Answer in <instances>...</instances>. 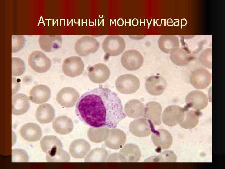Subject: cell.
<instances>
[{
  "mask_svg": "<svg viewBox=\"0 0 225 169\" xmlns=\"http://www.w3.org/2000/svg\"><path fill=\"white\" fill-rule=\"evenodd\" d=\"M22 137L29 142H35L40 140L42 136L40 127L37 124L28 123L22 125L20 130Z\"/></svg>",
  "mask_w": 225,
  "mask_h": 169,
  "instance_id": "44dd1931",
  "label": "cell"
},
{
  "mask_svg": "<svg viewBox=\"0 0 225 169\" xmlns=\"http://www.w3.org/2000/svg\"><path fill=\"white\" fill-rule=\"evenodd\" d=\"M212 75L209 71L204 68H198L191 72L190 81L192 85L198 90L206 88L211 82Z\"/></svg>",
  "mask_w": 225,
  "mask_h": 169,
  "instance_id": "ba28073f",
  "label": "cell"
},
{
  "mask_svg": "<svg viewBox=\"0 0 225 169\" xmlns=\"http://www.w3.org/2000/svg\"><path fill=\"white\" fill-rule=\"evenodd\" d=\"M153 125L148 119L141 117L132 121L130 124L129 129L130 131L135 136L145 137L150 134L154 129Z\"/></svg>",
  "mask_w": 225,
  "mask_h": 169,
  "instance_id": "8fae6325",
  "label": "cell"
},
{
  "mask_svg": "<svg viewBox=\"0 0 225 169\" xmlns=\"http://www.w3.org/2000/svg\"><path fill=\"white\" fill-rule=\"evenodd\" d=\"M107 162H127L124 156L121 153H113L109 155Z\"/></svg>",
  "mask_w": 225,
  "mask_h": 169,
  "instance_id": "74e56055",
  "label": "cell"
},
{
  "mask_svg": "<svg viewBox=\"0 0 225 169\" xmlns=\"http://www.w3.org/2000/svg\"><path fill=\"white\" fill-rule=\"evenodd\" d=\"M12 114L20 115L26 113L30 107L29 98L26 95L18 93L12 97Z\"/></svg>",
  "mask_w": 225,
  "mask_h": 169,
  "instance_id": "603a6c76",
  "label": "cell"
},
{
  "mask_svg": "<svg viewBox=\"0 0 225 169\" xmlns=\"http://www.w3.org/2000/svg\"><path fill=\"white\" fill-rule=\"evenodd\" d=\"M79 97V93L75 89L71 87H65L58 91L56 95V100L61 106L70 108L75 105Z\"/></svg>",
  "mask_w": 225,
  "mask_h": 169,
  "instance_id": "7c38bea8",
  "label": "cell"
},
{
  "mask_svg": "<svg viewBox=\"0 0 225 169\" xmlns=\"http://www.w3.org/2000/svg\"><path fill=\"white\" fill-rule=\"evenodd\" d=\"M99 44L94 37L84 36L78 39L75 44L74 49L79 56H85L95 53L98 49Z\"/></svg>",
  "mask_w": 225,
  "mask_h": 169,
  "instance_id": "5b68a950",
  "label": "cell"
},
{
  "mask_svg": "<svg viewBox=\"0 0 225 169\" xmlns=\"http://www.w3.org/2000/svg\"><path fill=\"white\" fill-rule=\"evenodd\" d=\"M108 153L107 151L102 148H97L91 150L84 159L85 162H105Z\"/></svg>",
  "mask_w": 225,
  "mask_h": 169,
  "instance_id": "1f68e13d",
  "label": "cell"
},
{
  "mask_svg": "<svg viewBox=\"0 0 225 169\" xmlns=\"http://www.w3.org/2000/svg\"><path fill=\"white\" fill-rule=\"evenodd\" d=\"M28 64L34 71L38 73H44L49 69L51 62L49 58L39 51L32 52L28 58Z\"/></svg>",
  "mask_w": 225,
  "mask_h": 169,
  "instance_id": "8992f818",
  "label": "cell"
},
{
  "mask_svg": "<svg viewBox=\"0 0 225 169\" xmlns=\"http://www.w3.org/2000/svg\"><path fill=\"white\" fill-rule=\"evenodd\" d=\"M148 160H154L158 161H176L177 160L176 156L173 152L166 151L163 152L160 155L157 157H151L147 159Z\"/></svg>",
  "mask_w": 225,
  "mask_h": 169,
  "instance_id": "8d00e7d4",
  "label": "cell"
},
{
  "mask_svg": "<svg viewBox=\"0 0 225 169\" xmlns=\"http://www.w3.org/2000/svg\"><path fill=\"white\" fill-rule=\"evenodd\" d=\"M212 49L206 48L201 53L199 57L200 63L209 69H212Z\"/></svg>",
  "mask_w": 225,
  "mask_h": 169,
  "instance_id": "836d02e7",
  "label": "cell"
},
{
  "mask_svg": "<svg viewBox=\"0 0 225 169\" xmlns=\"http://www.w3.org/2000/svg\"><path fill=\"white\" fill-rule=\"evenodd\" d=\"M110 129L107 126L99 127H91L87 132V136L89 139L95 143H100L105 141L108 137Z\"/></svg>",
  "mask_w": 225,
  "mask_h": 169,
  "instance_id": "f546056e",
  "label": "cell"
},
{
  "mask_svg": "<svg viewBox=\"0 0 225 169\" xmlns=\"http://www.w3.org/2000/svg\"><path fill=\"white\" fill-rule=\"evenodd\" d=\"M12 53L19 51L24 45L25 38L22 35H12Z\"/></svg>",
  "mask_w": 225,
  "mask_h": 169,
  "instance_id": "e575fe53",
  "label": "cell"
},
{
  "mask_svg": "<svg viewBox=\"0 0 225 169\" xmlns=\"http://www.w3.org/2000/svg\"><path fill=\"white\" fill-rule=\"evenodd\" d=\"M187 109L189 108L200 111L205 109L208 105V98L204 93L199 90H194L189 92L185 98Z\"/></svg>",
  "mask_w": 225,
  "mask_h": 169,
  "instance_id": "30bf717a",
  "label": "cell"
},
{
  "mask_svg": "<svg viewBox=\"0 0 225 169\" xmlns=\"http://www.w3.org/2000/svg\"><path fill=\"white\" fill-rule=\"evenodd\" d=\"M125 42L118 35L107 36L102 44V48L105 53L110 56H116L121 54L125 48Z\"/></svg>",
  "mask_w": 225,
  "mask_h": 169,
  "instance_id": "3957f363",
  "label": "cell"
},
{
  "mask_svg": "<svg viewBox=\"0 0 225 169\" xmlns=\"http://www.w3.org/2000/svg\"><path fill=\"white\" fill-rule=\"evenodd\" d=\"M38 42L41 49L46 52H50L60 48L62 44L61 35H39Z\"/></svg>",
  "mask_w": 225,
  "mask_h": 169,
  "instance_id": "e0dca14e",
  "label": "cell"
},
{
  "mask_svg": "<svg viewBox=\"0 0 225 169\" xmlns=\"http://www.w3.org/2000/svg\"><path fill=\"white\" fill-rule=\"evenodd\" d=\"M40 144L42 151L46 154L47 157L54 155L63 149L61 141L54 136H44L41 140Z\"/></svg>",
  "mask_w": 225,
  "mask_h": 169,
  "instance_id": "4fadbf2b",
  "label": "cell"
},
{
  "mask_svg": "<svg viewBox=\"0 0 225 169\" xmlns=\"http://www.w3.org/2000/svg\"><path fill=\"white\" fill-rule=\"evenodd\" d=\"M193 58L191 53L185 48H177L172 50L170 53V58L172 61L179 66L188 65Z\"/></svg>",
  "mask_w": 225,
  "mask_h": 169,
  "instance_id": "7402d4cb",
  "label": "cell"
},
{
  "mask_svg": "<svg viewBox=\"0 0 225 169\" xmlns=\"http://www.w3.org/2000/svg\"><path fill=\"white\" fill-rule=\"evenodd\" d=\"M108 67L103 63H98L89 67L88 75L90 79L96 83H102L106 82L110 75Z\"/></svg>",
  "mask_w": 225,
  "mask_h": 169,
  "instance_id": "5bb4252c",
  "label": "cell"
},
{
  "mask_svg": "<svg viewBox=\"0 0 225 169\" xmlns=\"http://www.w3.org/2000/svg\"><path fill=\"white\" fill-rule=\"evenodd\" d=\"M152 132V140L157 147L161 149H167L172 145V137L168 131L163 129L155 130L154 129Z\"/></svg>",
  "mask_w": 225,
  "mask_h": 169,
  "instance_id": "9a60e30c",
  "label": "cell"
},
{
  "mask_svg": "<svg viewBox=\"0 0 225 169\" xmlns=\"http://www.w3.org/2000/svg\"><path fill=\"white\" fill-rule=\"evenodd\" d=\"M185 108L184 116L182 121L179 124L185 129H191L195 127L198 124L201 115L199 111L194 110H189Z\"/></svg>",
  "mask_w": 225,
  "mask_h": 169,
  "instance_id": "f1b7e54d",
  "label": "cell"
},
{
  "mask_svg": "<svg viewBox=\"0 0 225 169\" xmlns=\"http://www.w3.org/2000/svg\"><path fill=\"white\" fill-rule=\"evenodd\" d=\"M145 106L140 100L132 99L125 105L124 108L125 114L129 117L135 118L143 116Z\"/></svg>",
  "mask_w": 225,
  "mask_h": 169,
  "instance_id": "4316f807",
  "label": "cell"
},
{
  "mask_svg": "<svg viewBox=\"0 0 225 169\" xmlns=\"http://www.w3.org/2000/svg\"><path fill=\"white\" fill-rule=\"evenodd\" d=\"M126 140L125 134L122 131L119 129L113 128L110 130L109 135L104 142L109 148L116 150L122 147Z\"/></svg>",
  "mask_w": 225,
  "mask_h": 169,
  "instance_id": "d6986e66",
  "label": "cell"
},
{
  "mask_svg": "<svg viewBox=\"0 0 225 169\" xmlns=\"http://www.w3.org/2000/svg\"><path fill=\"white\" fill-rule=\"evenodd\" d=\"M35 116L37 121L40 123L44 124L50 123L54 118V110L49 104H42L37 108Z\"/></svg>",
  "mask_w": 225,
  "mask_h": 169,
  "instance_id": "83f0119b",
  "label": "cell"
},
{
  "mask_svg": "<svg viewBox=\"0 0 225 169\" xmlns=\"http://www.w3.org/2000/svg\"><path fill=\"white\" fill-rule=\"evenodd\" d=\"M159 48L166 54L170 53L174 49L179 47V38L176 35L165 34L160 36L158 40Z\"/></svg>",
  "mask_w": 225,
  "mask_h": 169,
  "instance_id": "484cf974",
  "label": "cell"
},
{
  "mask_svg": "<svg viewBox=\"0 0 225 169\" xmlns=\"http://www.w3.org/2000/svg\"><path fill=\"white\" fill-rule=\"evenodd\" d=\"M122 65L129 70H135L138 69L142 65L144 58L141 53L134 49L125 51L122 55L121 59Z\"/></svg>",
  "mask_w": 225,
  "mask_h": 169,
  "instance_id": "52a82bcc",
  "label": "cell"
},
{
  "mask_svg": "<svg viewBox=\"0 0 225 169\" xmlns=\"http://www.w3.org/2000/svg\"><path fill=\"white\" fill-rule=\"evenodd\" d=\"M51 94L50 89L47 86L42 84L37 85L31 89L29 99L33 103L41 104L49 99Z\"/></svg>",
  "mask_w": 225,
  "mask_h": 169,
  "instance_id": "ffe728a7",
  "label": "cell"
},
{
  "mask_svg": "<svg viewBox=\"0 0 225 169\" xmlns=\"http://www.w3.org/2000/svg\"><path fill=\"white\" fill-rule=\"evenodd\" d=\"M25 70L23 61L18 57L12 58V75L19 76L22 75Z\"/></svg>",
  "mask_w": 225,
  "mask_h": 169,
  "instance_id": "d6a6232c",
  "label": "cell"
},
{
  "mask_svg": "<svg viewBox=\"0 0 225 169\" xmlns=\"http://www.w3.org/2000/svg\"><path fill=\"white\" fill-rule=\"evenodd\" d=\"M28 156L24 150L19 149L12 150V162H28Z\"/></svg>",
  "mask_w": 225,
  "mask_h": 169,
  "instance_id": "d590c367",
  "label": "cell"
},
{
  "mask_svg": "<svg viewBox=\"0 0 225 169\" xmlns=\"http://www.w3.org/2000/svg\"><path fill=\"white\" fill-rule=\"evenodd\" d=\"M84 68V63L82 59L78 56H72L66 59L63 61L62 69L64 74L73 77L81 74Z\"/></svg>",
  "mask_w": 225,
  "mask_h": 169,
  "instance_id": "9c48e42d",
  "label": "cell"
},
{
  "mask_svg": "<svg viewBox=\"0 0 225 169\" xmlns=\"http://www.w3.org/2000/svg\"><path fill=\"white\" fill-rule=\"evenodd\" d=\"M52 126L55 131L61 135L70 133L73 130V124L72 120L65 115L57 117L52 123Z\"/></svg>",
  "mask_w": 225,
  "mask_h": 169,
  "instance_id": "d4e9b609",
  "label": "cell"
},
{
  "mask_svg": "<svg viewBox=\"0 0 225 169\" xmlns=\"http://www.w3.org/2000/svg\"><path fill=\"white\" fill-rule=\"evenodd\" d=\"M167 84L166 81L162 77L153 75L146 79L145 85L146 90L149 94L153 95H159L163 93Z\"/></svg>",
  "mask_w": 225,
  "mask_h": 169,
  "instance_id": "2e32d148",
  "label": "cell"
},
{
  "mask_svg": "<svg viewBox=\"0 0 225 169\" xmlns=\"http://www.w3.org/2000/svg\"><path fill=\"white\" fill-rule=\"evenodd\" d=\"M120 153L125 157L127 162L138 161L141 157V152L139 147L133 144H126L121 150Z\"/></svg>",
  "mask_w": 225,
  "mask_h": 169,
  "instance_id": "4dcf8cb0",
  "label": "cell"
},
{
  "mask_svg": "<svg viewBox=\"0 0 225 169\" xmlns=\"http://www.w3.org/2000/svg\"><path fill=\"white\" fill-rule=\"evenodd\" d=\"M162 111V107L159 103L151 101L146 104L143 116L153 125H159L161 124Z\"/></svg>",
  "mask_w": 225,
  "mask_h": 169,
  "instance_id": "ac0fdd59",
  "label": "cell"
},
{
  "mask_svg": "<svg viewBox=\"0 0 225 169\" xmlns=\"http://www.w3.org/2000/svg\"><path fill=\"white\" fill-rule=\"evenodd\" d=\"M90 149L88 142L83 139H78L71 143L69 152L74 158L81 159L86 156Z\"/></svg>",
  "mask_w": 225,
  "mask_h": 169,
  "instance_id": "cb8c5ba5",
  "label": "cell"
},
{
  "mask_svg": "<svg viewBox=\"0 0 225 169\" xmlns=\"http://www.w3.org/2000/svg\"><path fill=\"white\" fill-rule=\"evenodd\" d=\"M185 108L176 105H171L164 110L162 116L163 123L169 126L179 124L184 118Z\"/></svg>",
  "mask_w": 225,
  "mask_h": 169,
  "instance_id": "277c9868",
  "label": "cell"
},
{
  "mask_svg": "<svg viewBox=\"0 0 225 169\" xmlns=\"http://www.w3.org/2000/svg\"><path fill=\"white\" fill-rule=\"evenodd\" d=\"M117 90L124 94H130L136 92L139 88L138 78L132 74H125L119 76L115 81Z\"/></svg>",
  "mask_w": 225,
  "mask_h": 169,
  "instance_id": "7a4b0ae2",
  "label": "cell"
},
{
  "mask_svg": "<svg viewBox=\"0 0 225 169\" xmlns=\"http://www.w3.org/2000/svg\"><path fill=\"white\" fill-rule=\"evenodd\" d=\"M75 112L81 121L94 127H115L125 117L117 94L102 87L82 95L77 103Z\"/></svg>",
  "mask_w": 225,
  "mask_h": 169,
  "instance_id": "6da1fadb",
  "label": "cell"
}]
</instances>
